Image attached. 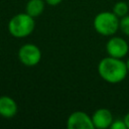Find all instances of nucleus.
Here are the masks:
<instances>
[{
	"mask_svg": "<svg viewBox=\"0 0 129 129\" xmlns=\"http://www.w3.org/2000/svg\"><path fill=\"white\" fill-rule=\"evenodd\" d=\"M18 107L16 102L9 96H0V116L12 118L16 115Z\"/></svg>",
	"mask_w": 129,
	"mask_h": 129,
	"instance_id": "nucleus-8",
	"label": "nucleus"
},
{
	"mask_svg": "<svg viewBox=\"0 0 129 129\" xmlns=\"http://www.w3.org/2000/svg\"><path fill=\"white\" fill-rule=\"evenodd\" d=\"M128 11H129V5H128V3L124 2V1H119V2L115 3V5L113 6V12L119 18L127 15Z\"/></svg>",
	"mask_w": 129,
	"mask_h": 129,
	"instance_id": "nucleus-10",
	"label": "nucleus"
},
{
	"mask_svg": "<svg viewBox=\"0 0 129 129\" xmlns=\"http://www.w3.org/2000/svg\"><path fill=\"white\" fill-rule=\"evenodd\" d=\"M128 5H129V1H128Z\"/></svg>",
	"mask_w": 129,
	"mask_h": 129,
	"instance_id": "nucleus-16",
	"label": "nucleus"
},
{
	"mask_svg": "<svg viewBox=\"0 0 129 129\" xmlns=\"http://www.w3.org/2000/svg\"><path fill=\"white\" fill-rule=\"evenodd\" d=\"M119 29L125 34L129 36V15H125L121 17L120 19V24H119Z\"/></svg>",
	"mask_w": 129,
	"mask_h": 129,
	"instance_id": "nucleus-11",
	"label": "nucleus"
},
{
	"mask_svg": "<svg viewBox=\"0 0 129 129\" xmlns=\"http://www.w3.org/2000/svg\"><path fill=\"white\" fill-rule=\"evenodd\" d=\"M67 127L70 129H94V124L92 121V117H90L87 113L83 111L73 112L68 120Z\"/></svg>",
	"mask_w": 129,
	"mask_h": 129,
	"instance_id": "nucleus-6",
	"label": "nucleus"
},
{
	"mask_svg": "<svg viewBox=\"0 0 129 129\" xmlns=\"http://www.w3.org/2000/svg\"><path fill=\"white\" fill-rule=\"evenodd\" d=\"M44 0H29L25 6V12L36 18L44 10Z\"/></svg>",
	"mask_w": 129,
	"mask_h": 129,
	"instance_id": "nucleus-9",
	"label": "nucleus"
},
{
	"mask_svg": "<svg viewBox=\"0 0 129 129\" xmlns=\"http://www.w3.org/2000/svg\"><path fill=\"white\" fill-rule=\"evenodd\" d=\"M44 1L50 6H55V5H58L62 0H44Z\"/></svg>",
	"mask_w": 129,
	"mask_h": 129,
	"instance_id": "nucleus-13",
	"label": "nucleus"
},
{
	"mask_svg": "<svg viewBox=\"0 0 129 129\" xmlns=\"http://www.w3.org/2000/svg\"><path fill=\"white\" fill-rule=\"evenodd\" d=\"M99 76L109 84H118L125 80L128 74L126 62L122 58L107 56L98 63Z\"/></svg>",
	"mask_w": 129,
	"mask_h": 129,
	"instance_id": "nucleus-1",
	"label": "nucleus"
},
{
	"mask_svg": "<svg viewBox=\"0 0 129 129\" xmlns=\"http://www.w3.org/2000/svg\"><path fill=\"white\" fill-rule=\"evenodd\" d=\"M113 116L110 110L106 108H100L96 110L92 115V121L95 128L98 129H106L110 128L111 123L113 122Z\"/></svg>",
	"mask_w": 129,
	"mask_h": 129,
	"instance_id": "nucleus-7",
	"label": "nucleus"
},
{
	"mask_svg": "<svg viewBox=\"0 0 129 129\" xmlns=\"http://www.w3.org/2000/svg\"><path fill=\"white\" fill-rule=\"evenodd\" d=\"M125 62H126V66H127V69H128V71H129V57L127 58V60H126Z\"/></svg>",
	"mask_w": 129,
	"mask_h": 129,
	"instance_id": "nucleus-15",
	"label": "nucleus"
},
{
	"mask_svg": "<svg viewBox=\"0 0 129 129\" xmlns=\"http://www.w3.org/2000/svg\"><path fill=\"white\" fill-rule=\"evenodd\" d=\"M18 58L25 67H34L41 59V51L39 47L33 43H25L18 50Z\"/></svg>",
	"mask_w": 129,
	"mask_h": 129,
	"instance_id": "nucleus-4",
	"label": "nucleus"
},
{
	"mask_svg": "<svg viewBox=\"0 0 129 129\" xmlns=\"http://www.w3.org/2000/svg\"><path fill=\"white\" fill-rule=\"evenodd\" d=\"M124 121H125V124H126V126H127V129H129V112L125 115Z\"/></svg>",
	"mask_w": 129,
	"mask_h": 129,
	"instance_id": "nucleus-14",
	"label": "nucleus"
},
{
	"mask_svg": "<svg viewBox=\"0 0 129 129\" xmlns=\"http://www.w3.org/2000/svg\"><path fill=\"white\" fill-rule=\"evenodd\" d=\"M129 45L127 41L120 36H113L106 43V51L108 55L113 57L123 58L125 55H127Z\"/></svg>",
	"mask_w": 129,
	"mask_h": 129,
	"instance_id": "nucleus-5",
	"label": "nucleus"
},
{
	"mask_svg": "<svg viewBox=\"0 0 129 129\" xmlns=\"http://www.w3.org/2000/svg\"><path fill=\"white\" fill-rule=\"evenodd\" d=\"M35 28L34 17L26 12L14 15L8 22L9 33L16 38H23L30 35Z\"/></svg>",
	"mask_w": 129,
	"mask_h": 129,
	"instance_id": "nucleus-2",
	"label": "nucleus"
},
{
	"mask_svg": "<svg viewBox=\"0 0 129 129\" xmlns=\"http://www.w3.org/2000/svg\"><path fill=\"white\" fill-rule=\"evenodd\" d=\"M111 129H127L124 119H115L110 125Z\"/></svg>",
	"mask_w": 129,
	"mask_h": 129,
	"instance_id": "nucleus-12",
	"label": "nucleus"
},
{
	"mask_svg": "<svg viewBox=\"0 0 129 129\" xmlns=\"http://www.w3.org/2000/svg\"><path fill=\"white\" fill-rule=\"evenodd\" d=\"M120 19L119 17L112 11H103L98 13L94 20L93 26L95 30L104 36H112L119 29Z\"/></svg>",
	"mask_w": 129,
	"mask_h": 129,
	"instance_id": "nucleus-3",
	"label": "nucleus"
}]
</instances>
